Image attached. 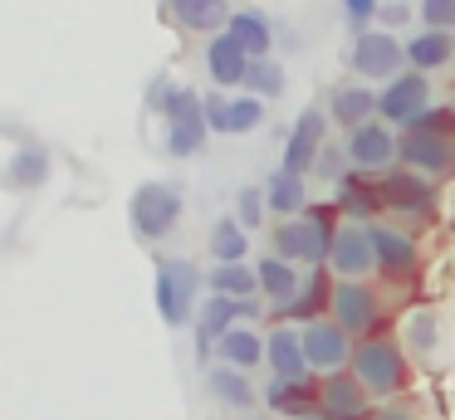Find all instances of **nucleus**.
<instances>
[{
  "label": "nucleus",
  "mask_w": 455,
  "mask_h": 420,
  "mask_svg": "<svg viewBox=\"0 0 455 420\" xmlns=\"http://www.w3.org/2000/svg\"><path fill=\"white\" fill-rule=\"evenodd\" d=\"M206 123H211V132L245 137L265 123V98H255V93H240V98L206 93Z\"/></svg>",
  "instance_id": "9"
},
{
  "label": "nucleus",
  "mask_w": 455,
  "mask_h": 420,
  "mask_svg": "<svg viewBox=\"0 0 455 420\" xmlns=\"http://www.w3.org/2000/svg\"><path fill=\"white\" fill-rule=\"evenodd\" d=\"M250 64H255V54H250L230 29H220V35L206 44V74L216 78V88H245Z\"/></svg>",
  "instance_id": "14"
},
{
  "label": "nucleus",
  "mask_w": 455,
  "mask_h": 420,
  "mask_svg": "<svg viewBox=\"0 0 455 420\" xmlns=\"http://www.w3.org/2000/svg\"><path fill=\"white\" fill-rule=\"evenodd\" d=\"M206 132H211V123H167V137H162V142H167V156H181V162L196 156L201 147H206Z\"/></svg>",
  "instance_id": "35"
},
{
  "label": "nucleus",
  "mask_w": 455,
  "mask_h": 420,
  "mask_svg": "<svg viewBox=\"0 0 455 420\" xmlns=\"http://www.w3.org/2000/svg\"><path fill=\"white\" fill-rule=\"evenodd\" d=\"M353 371H357V381H363L372 396H396V391L406 386V357H402V347H396L392 337H367V342H357L353 347Z\"/></svg>",
  "instance_id": "4"
},
{
  "label": "nucleus",
  "mask_w": 455,
  "mask_h": 420,
  "mask_svg": "<svg viewBox=\"0 0 455 420\" xmlns=\"http://www.w3.org/2000/svg\"><path fill=\"white\" fill-rule=\"evenodd\" d=\"M206 289L226 293V298H255L259 293V269H250V264H216V269L206 273Z\"/></svg>",
  "instance_id": "29"
},
{
  "label": "nucleus",
  "mask_w": 455,
  "mask_h": 420,
  "mask_svg": "<svg viewBox=\"0 0 455 420\" xmlns=\"http://www.w3.org/2000/svg\"><path fill=\"white\" fill-rule=\"evenodd\" d=\"M343 59L363 78H396L406 64V44H396L392 29H367V35H353V49Z\"/></svg>",
  "instance_id": "6"
},
{
  "label": "nucleus",
  "mask_w": 455,
  "mask_h": 420,
  "mask_svg": "<svg viewBox=\"0 0 455 420\" xmlns=\"http://www.w3.org/2000/svg\"><path fill=\"white\" fill-rule=\"evenodd\" d=\"M167 10L181 29H201V35L230 29V15H235L226 0H167Z\"/></svg>",
  "instance_id": "21"
},
{
  "label": "nucleus",
  "mask_w": 455,
  "mask_h": 420,
  "mask_svg": "<svg viewBox=\"0 0 455 420\" xmlns=\"http://www.w3.org/2000/svg\"><path fill=\"white\" fill-rule=\"evenodd\" d=\"M255 269H259V293H265V298H275V308H279V313H284L289 303L299 298V289H304V279L294 273V264L279 259V254H265V259H259Z\"/></svg>",
  "instance_id": "23"
},
{
  "label": "nucleus",
  "mask_w": 455,
  "mask_h": 420,
  "mask_svg": "<svg viewBox=\"0 0 455 420\" xmlns=\"http://www.w3.org/2000/svg\"><path fill=\"white\" fill-rule=\"evenodd\" d=\"M372 230V250H377V269L387 279H411L416 264H421V250L411 244V234L392 230V225H367Z\"/></svg>",
  "instance_id": "18"
},
{
  "label": "nucleus",
  "mask_w": 455,
  "mask_h": 420,
  "mask_svg": "<svg viewBox=\"0 0 455 420\" xmlns=\"http://www.w3.org/2000/svg\"><path fill=\"white\" fill-rule=\"evenodd\" d=\"M382 20H387V25H406V20H411V5L392 0V5H382Z\"/></svg>",
  "instance_id": "41"
},
{
  "label": "nucleus",
  "mask_w": 455,
  "mask_h": 420,
  "mask_svg": "<svg viewBox=\"0 0 455 420\" xmlns=\"http://www.w3.org/2000/svg\"><path fill=\"white\" fill-rule=\"evenodd\" d=\"M148 103L157 107L167 123H206V98L196 88H181L172 78H152L148 83Z\"/></svg>",
  "instance_id": "19"
},
{
  "label": "nucleus",
  "mask_w": 455,
  "mask_h": 420,
  "mask_svg": "<svg viewBox=\"0 0 455 420\" xmlns=\"http://www.w3.org/2000/svg\"><path fill=\"white\" fill-rule=\"evenodd\" d=\"M421 20L431 29H451L455 25V0H421Z\"/></svg>",
  "instance_id": "40"
},
{
  "label": "nucleus",
  "mask_w": 455,
  "mask_h": 420,
  "mask_svg": "<svg viewBox=\"0 0 455 420\" xmlns=\"http://www.w3.org/2000/svg\"><path fill=\"white\" fill-rule=\"evenodd\" d=\"M240 313H250V303L245 298H226V293H211V298L201 303V313H196V352L201 357L216 352V342L240 322Z\"/></svg>",
  "instance_id": "17"
},
{
  "label": "nucleus",
  "mask_w": 455,
  "mask_h": 420,
  "mask_svg": "<svg viewBox=\"0 0 455 420\" xmlns=\"http://www.w3.org/2000/svg\"><path fill=\"white\" fill-rule=\"evenodd\" d=\"M206 250L216 254V264H245V250H250L245 225H240L235 215L216 220V225H211V244H206Z\"/></svg>",
  "instance_id": "32"
},
{
  "label": "nucleus",
  "mask_w": 455,
  "mask_h": 420,
  "mask_svg": "<svg viewBox=\"0 0 455 420\" xmlns=\"http://www.w3.org/2000/svg\"><path fill=\"white\" fill-rule=\"evenodd\" d=\"M367 396L372 391L357 381V371H328L318 386V416L328 420H367Z\"/></svg>",
  "instance_id": "10"
},
{
  "label": "nucleus",
  "mask_w": 455,
  "mask_h": 420,
  "mask_svg": "<svg viewBox=\"0 0 455 420\" xmlns=\"http://www.w3.org/2000/svg\"><path fill=\"white\" fill-rule=\"evenodd\" d=\"M196 289H201V269L191 259H162L157 264V313L167 328H187L191 308H196Z\"/></svg>",
  "instance_id": "5"
},
{
  "label": "nucleus",
  "mask_w": 455,
  "mask_h": 420,
  "mask_svg": "<svg viewBox=\"0 0 455 420\" xmlns=\"http://www.w3.org/2000/svg\"><path fill=\"white\" fill-rule=\"evenodd\" d=\"M367 420H416V416H411L406 406H382V410H372Z\"/></svg>",
  "instance_id": "42"
},
{
  "label": "nucleus",
  "mask_w": 455,
  "mask_h": 420,
  "mask_svg": "<svg viewBox=\"0 0 455 420\" xmlns=\"http://www.w3.org/2000/svg\"><path fill=\"white\" fill-rule=\"evenodd\" d=\"M230 35H235L255 59H265L269 44H275V29H269V20L259 15V10H235V15H230Z\"/></svg>",
  "instance_id": "33"
},
{
  "label": "nucleus",
  "mask_w": 455,
  "mask_h": 420,
  "mask_svg": "<svg viewBox=\"0 0 455 420\" xmlns=\"http://www.w3.org/2000/svg\"><path fill=\"white\" fill-rule=\"evenodd\" d=\"M451 54H455V44H451V35H445V29H426V35H416L411 44H406V64L421 68V74L451 64Z\"/></svg>",
  "instance_id": "30"
},
{
  "label": "nucleus",
  "mask_w": 455,
  "mask_h": 420,
  "mask_svg": "<svg viewBox=\"0 0 455 420\" xmlns=\"http://www.w3.org/2000/svg\"><path fill=\"white\" fill-rule=\"evenodd\" d=\"M269 406L284 410L289 420L314 416L318 410V386L314 381H269Z\"/></svg>",
  "instance_id": "28"
},
{
  "label": "nucleus",
  "mask_w": 455,
  "mask_h": 420,
  "mask_svg": "<svg viewBox=\"0 0 455 420\" xmlns=\"http://www.w3.org/2000/svg\"><path fill=\"white\" fill-rule=\"evenodd\" d=\"M406 342H411L416 352H435V342H441V322H435V313H411L406 318Z\"/></svg>",
  "instance_id": "37"
},
{
  "label": "nucleus",
  "mask_w": 455,
  "mask_h": 420,
  "mask_svg": "<svg viewBox=\"0 0 455 420\" xmlns=\"http://www.w3.org/2000/svg\"><path fill=\"white\" fill-rule=\"evenodd\" d=\"M377 313H382V303H377V289L363 279H343L333 289V318L343 322L347 332H372L377 328Z\"/></svg>",
  "instance_id": "15"
},
{
  "label": "nucleus",
  "mask_w": 455,
  "mask_h": 420,
  "mask_svg": "<svg viewBox=\"0 0 455 420\" xmlns=\"http://www.w3.org/2000/svg\"><path fill=\"white\" fill-rule=\"evenodd\" d=\"M343 152H347V162H353V166L377 171V166H392V156L402 152V137L392 132V123H377V117H372V123H363V127L347 132Z\"/></svg>",
  "instance_id": "11"
},
{
  "label": "nucleus",
  "mask_w": 455,
  "mask_h": 420,
  "mask_svg": "<svg viewBox=\"0 0 455 420\" xmlns=\"http://www.w3.org/2000/svg\"><path fill=\"white\" fill-rule=\"evenodd\" d=\"M304 352L314 371H343V361L353 357V342H347V328L338 318H314L304 322Z\"/></svg>",
  "instance_id": "12"
},
{
  "label": "nucleus",
  "mask_w": 455,
  "mask_h": 420,
  "mask_svg": "<svg viewBox=\"0 0 455 420\" xmlns=\"http://www.w3.org/2000/svg\"><path fill=\"white\" fill-rule=\"evenodd\" d=\"M426 98H431V83H426L421 68H406V74L387 78V88L377 93V117L392 127H411L416 117L426 113Z\"/></svg>",
  "instance_id": "7"
},
{
  "label": "nucleus",
  "mask_w": 455,
  "mask_h": 420,
  "mask_svg": "<svg viewBox=\"0 0 455 420\" xmlns=\"http://www.w3.org/2000/svg\"><path fill=\"white\" fill-rule=\"evenodd\" d=\"M265 215H269V195H265V186H250V191H240L235 220L245 225V230H255V225H265Z\"/></svg>",
  "instance_id": "38"
},
{
  "label": "nucleus",
  "mask_w": 455,
  "mask_h": 420,
  "mask_svg": "<svg viewBox=\"0 0 455 420\" xmlns=\"http://www.w3.org/2000/svg\"><path fill=\"white\" fill-rule=\"evenodd\" d=\"M328 269L338 279H363V273L377 269V250H372V230L367 225H338L333 234V254H328Z\"/></svg>",
  "instance_id": "8"
},
{
  "label": "nucleus",
  "mask_w": 455,
  "mask_h": 420,
  "mask_svg": "<svg viewBox=\"0 0 455 420\" xmlns=\"http://www.w3.org/2000/svg\"><path fill=\"white\" fill-rule=\"evenodd\" d=\"M333 289H338V283H328V269H323V264H314V273L304 279L299 298L284 308V318H299V322L323 318V308H333Z\"/></svg>",
  "instance_id": "26"
},
{
  "label": "nucleus",
  "mask_w": 455,
  "mask_h": 420,
  "mask_svg": "<svg viewBox=\"0 0 455 420\" xmlns=\"http://www.w3.org/2000/svg\"><path fill=\"white\" fill-rule=\"evenodd\" d=\"M338 205H314V210L294 215V220L275 225V254L289 264H328L338 234Z\"/></svg>",
  "instance_id": "2"
},
{
  "label": "nucleus",
  "mask_w": 455,
  "mask_h": 420,
  "mask_svg": "<svg viewBox=\"0 0 455 420\" xmlns=\"http://www.w3.org/2000/svg\"><path fill=\"white\" fill-rule=\"evenodd\" d=\"M338 5H343L347 25H353L357 35H367V25H372V20L382 15V5H377V0H338Z\"/></svg>",
  "instance_id": "39"
},
{
  "label": "nucleus",
  "mask_w": 455,
  "mask_h": 420,
  "mask_svg": "<svg viewBox=\"0 0 455 420\" xmlns=\"http://www.w3.org/2000/svg\"><path fill=\"white\" fill-rule=\"evenodd\" d=\"M44 176H50V152H40V147H20L15 162H11L5 186H11V191H30V186H40Z\"/></svg>",
  "instance_id": "34"
},
{
  "label": "nucleus",
  "mask_w": 455,
  "mask_h": 420,
  "mask_svg": "<svg viewBox=\"0 0 455 420\" xmlns=\"http://www.w3.org/2000/svg\"><path fill=\"white\" fill-rule=\"evenodd\" d=\"M328 113H333V123L343 127V132H353V127H363L377 117V93L363 83H343V88H333V107H328Z\"/></svg>",
  "instance_id": "24"
},
{
  "label": "nucleus",
  "mask_w": 455,
  "mask_h": 420,
  "mask_svg": "<svg viewBox=\"0 0 455 420\" xmlns=\"http://www.w3.org/2000/svg\"><path fill=\"white\" fill-rule=\"evenodd\" d=\"M265 195H269V210L284 215V220H294V215L308 210V186H304V176L289 171V166H279L265 181Z\"/></svg>",
  "instance_id": "25"
},
{
  "label": "nucleus",
  "mask_w": 455,
  "mask_h": 420,
  "mask_svg": "<svg viewBox=\"0 0 455 420\" xmlns=\"http://www.w3.org/2000/svg\"><path fill=\"white\" fill-rule=\"evenodd\" d=\"M338 210H343L347 220H367V215L382 210V191H372L363 176H343V181H338Z\"/></svg>",
  "instance_id": "31"
},
{
  "label": "nucleus",
  "mask_w": 455,
  "mask_h": 420,
  "mask_svg": "<svg viewBox=\"0 0 455 420\" xmlns=\"http://www.w3.org/2000/svg\"><path fill=\"white\" fill-rule=\"evenodd\" d=\"M396 156L421 176H455V113L451 107L421 113L402 132V152Z\"/></svg>",
  "instance_id": "1"
},
{
  "label": "nucleus",
  "mask_w": 455,
  "mask_h": 420,
  "mask_svg": "<svg viewBox=\"0 0 455 420\" xmlns=\"http://www.w3.org/2000/svg\"><path fill=\"white\" fill-rule=\"evenodd\" d=\"M245 88L255 98H279L284 93V64H275V59H255V64H250V78H245Z\"/></svg>",
  "instance_id": "36"
},
{
  "label": "nucleus",
  "mask_w": 455,
  "mask_h": 420,
  "mask_svg": "<svg viewBox=\"0 0 455 420\" xmlns=\"http://www.w3.org/2000/svg\"><path fill=\"white\" fill-rule=\"evenodd\" d=\"M216 357L226 361V367L250 371V367H259V361L269 357V337H259L255 328H240V322H235V328L216 342Z\"/></svg>",
  "instance_id": "22"
},
{
  "label": "nucleus",
  "mask_w": 455,
  "mask_h": 420,
  "mask_svg": "<svg viewBox=\"0 0 455 420\" xmlns=\"http://www.w3.org/2000/svg\"><path fill=\"white\" fill-rule=\"evenodd\" d=\"M382 191V205L387 210H402V215H416V220H431V181L421 171H387V181L377 186Z\"/></svg>",
  "instance_id": "16"
},
{
  "label": "nucleus",
  "mask_w": 455,
  "mask_h": 420,
  "mask_svg": "<svg viewBox=\"0 0 455 420\" xmlns=\"http://www.w3.org/2000/svg\"><path fill=\"white\" fill-rule=\"evenodd\" d=\"M323 127H328V113L323 107H304L289 127V142H284V166L289 171H314L318 156H323Z\"/></svg>",
  "instance_id": "13"
},
{
  "label": "nucleus",
  "mask_w": 455,
  "mask_h": 420,
  "mask_svg": "<svg viewBox=\"0 0 455 420\" xmlns=\"http://www.w3.org/2000/svg\"><path fill=\"white\" fill-rule=\"evenodd\" d=\"M299 420H328V416H318V410H314V416H299Z\"/></svg>",
  "instance_id": "43"
},
{
  "label": "nucleus",
  "mask_w": 455,
  "mask_h": 420,
  "mask_svg": "<svg viewBox=\"0 0 455 420\" xmlns=\"http://www.w3.org/2000/svg\"><path fill=\"white\" fill-rule=\"evenodd\" d=\"M206 386H211V396L220 400V406H235V410H250L255 406V386L245 381V371L240 367H211V376H206Z\"/></svg>",
  "instance_id": "27"
},
{
  "label": "nucleus",
  "mask_w": 455,
  "mask_h": 420,
  "mask_svg": "<svg viewBox=\"0 0 455 420\" xmlns=\"http://www.w3.org/2000/svg\"><path fill=\"white\" fill-rule=\"evenodd\" d=\"M269 367H275V381H308L304 328H275L269 332Z\"/></svg>",
  "instance_id": "20"
},
{
  "label": "nucleus",
  "mask_w": 455,
  "mask_h": 420,
  "mask_svg": "<svg viewBox=\"0 0 455 420\" xmlns=\"http://www.w3.org/2000/svg\"><path fill=\"white\" fill-rule=\"evenodd\" d=\"M181 210H187V201H181V191L172 181H142L138 191H132V201H128L132 234H138L142 244L167 240V234L177 230Z\"/></svg>",
  "instance_id": "3"
}]
</instances>
